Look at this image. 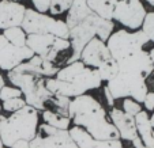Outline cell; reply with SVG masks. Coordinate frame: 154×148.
<instances>
[{
    "instance_id": "cell-1",
    "label": "cell",
    "mask_w": 154,
    "mask_h": 148,
    "mask_svg": "<svg viewBox=\"0 0 154 148\" xmlns=\"http://www.w3.org/2000/svg\"><path fill=\"white\" fill-rule=\"evenodd\" d=\"M68 111L72 125L83 128L94 140L120 139L116 128L109 120L108 110L90 93L71 99Z\"/></svg>"
},
{
    "instance_id": "cell-2",
    "label": "cell",
    "mask_w": 154,
    "mask_h": 148,
    "mask_svg": "<svg viewBox=\"0 0 154 148\" xmlns=\"http://www.w3.org/2000/svg\"><path fill=\"white\" fill-rule=\"evenodd\" d=\"M40 120V110L29 105L8 116L0 114V137L4 147L10 148L18 140H33L37 135Z\"/></svg>"
},
{
    "instance_id": "cell-3",
    "label": "cell",
    "mask_w": 154,
    "mask_h": 148,
    "mask_svg": "<svg viewBox=\"0 0 154 148\" xmlns=\"http://www.w3.org/2000/svg\"><path fill=\"white\" fill-rule=\"evenodd\" d=\"M115 31V22L113 20H106L97 16L91 12L86 19L79 22L74 27L70 29V42L71 49H72V57L71 61L79 60L82 49L85 45L89 42L93 37H98L101 40L106 41L109 35ZM70 61V63H71Z\"/></svg>"
},
{
    "instance_id": "cell-4",
    "label": "cell",
    "mask_w": 154,
    "mask_h": 148,
    "mask_svg": "<svg viewBox=\"0 0 154 148\" xmlns=\"http://www.w3.org/2000/svg\"><path fill=\"white\" fill-rule=\"evenodd\" d=\"M55 78L71 83L76 88L79 95L102 88L104 86V81L98 71L96 68L87 67L81 60L71 61L68 64L60 67Z\"/></svg>"
},
{
    "instance_id": "cell-5",
    "label": "cell",
    "mask_w": 154,
    "mask_h": 148,
    "mask_svg": "<svg viewBox=\"0 0 154 148\" xmlns=\"http://www.w3.org/2000/svg\"><path fill=\"white\" fill-rule=\"evenodd\" d=\"M105 86L112 94L115 101H120L123 98H132L142 103L149 91L147 80L143 76L120 72V71L112 80L105 83Z\"/></svg>"
},
{
    "instance_id": "cell-6",
    "label": "cell",
    "mask_w": 154,
    "mask_h": 148,
    "mask_svg": "<svg viewBox=\"0 0 154 148\" xmlns=\"http://www.w3.org/2000/svg\"><path fill=\"white\" fill-rule=\"evenodd\" d=\"M20 27L26 31V34L48 33L59 38H70V27L67 26L64 19L52 16L49 14L37 12L29 7L26 8V14Z\"/></svg>"
},
{
    "instance_id": "cell-7",
    "label": "cell",
    "mask_w": 154,
    "mask_h": 148,
    "mask_svg": "<svg viewBox=\"0 0 154 148\" xmlns=\"http://www.w3.org/2000/svg\"><path fill=\"white\" fill-rule=\"evenodd\" d=\"M105 42L112 57L115 60H119L137 49H145L146 45L150 44V40L142 30L130 31L122 27L119 30H115Z\"/></svg>"
},
{
    "instance_id": "cell-8",
    "label": "cell",
    "mask_w": 154,
    "mask_h": 148,
    "mask_svg": "<svg viewBox=\"0 0 154 148\" xmlns=\"http://www.w3.org/2000/svg\"><path fill=\"white\" fill-rule=\"evenodd\" d=\"M146 14L147 10L142 0H117L112 20L119 23L123 29L135 31L142 29Z\"/></svg>"
},
{
    "instance_id": "cell-9",
    "label": "cell",
    "mask_w": 154,
    "mask_h": 148,
    "mask_svg": "<svg viewBox=\"0 0 154 148\" xmlns=\"http://www.w3.org/2000/svg\"><path fill=\"white\" fill-rule=\"evenodd\" d=\"M30 148H79L68 129H57L48 124L38 125L37 135L30 140Z\"/></svg>"
},
{
    "instance_id": "cell-10",
    "label": "cell",
    "mask_w": 154,
    "mask_h": 148,
    "mask_svg": "<svg viewBox=\"0 0 154 148\" xmlns=\"http://www.w3.org/2000/svg\"><path fill=\"white\" fill-rule=\"evenodd\" d=\"M117 65H119L120 72H128V73H135V75H140L147 80L151 76L154 71V67L151 64L150 57H149L147 50L145 49H137L134 52L128 53L127 56L116 60Z\"/></svg>"
},
{
    "instance_id": "cell-11",
    "label": "cell",
    "mask_w": 154,
    "mask_h": 148,
    "mask_svg": "<svg viewBox=\"0 0 154 148\" xmlns=\"http://www.w3.org/2000/svg\"><path fill=\"white\" fill-rule=\"evenodd\" d=\"M33 56L34 53L27 46H15L0 33V71L8 72Z\"/></svg>"
},
{
    "instance_id": "cell-12",
    "label": "cell",
    "mask_w": 154,
    "mask_h": 148,
    "mask_svg": "<svg viewBox=\"0 0 154 148\" xmlns=\"http://www.w3.org/2000/svg\"><path fill=\"white\" fill-rule=\"evenodd\" d=\"M112 57L111 52L106 46V42L104 40L98 37H93L82 49L81 56H79V60L86 64L87 67L96 68L98 70L104 63L109 61Z\"/></svg>"
},
{
    "instance_id": "cell-13",
    "label": "cell",
    "mask_w": 154,
    "mask_h": 148,
    "mask_svg": "<svg viewBox=\"0 0 154 148\" xmlns=\"http://www.w3.org/2000/svg\"><path fill=\"white\" fill-rule=\"evenodd\" d=\"M108 116H109V120L113 124V126L116 128L120 140L132 143L137 137H139L137 132V126H135V118L130 114L124 113L119 106H113L109 109Z\"/></svg>"
},
{
    "instance_id": "cell-14",
    "label": "cell",
    "mask_w": 154,
    "mask_h": 148,
    "mask_svg": "<svg viewBox=\"0 0 154 148\" xmlns=\"http://www.w3.org/2000/svg\"><path fill=\"white\" fill-rule=\"evenodd\" d=\"M26 4L19 0H0V31L20 26L26 14Z\"/></svg>"
},
{
    "instance_id": "cell-15",
    "label": "cell",
    "mask_w": 154,
    "mask_h": 148,
    "mask_svg": "<svg viewBox=\"0 0 154 148\" xmlns=\"http://www.w3.org/2000/svg\"><path fill=\"white\" fill-rule=\"evenodd\" d=\"M6 79L15 87H18L23 96H29L30 94H33L41 84L45 81V78H41L37 75H32V73H23L18 72L15 70H11L7 72Z\"/></svg>"
},
{
    "instance_id": "cell-16",
    "label": "cell",
    "mask_w": 154,
    "mask_h": 148,
    "mask_svg": "<svg viewBox=\"0 0 154 148\" xmlns=\"http://www.w3.org/2000/svg\"><path fill=\"white\" fill-rule=\"evenodd\" d=\"M56 37L48 33H35V34H27L26 46L32 50L34 55L47 57L53 49Z\"/></svg>"
},
{
    "instance_id": "cell-17",
    "label": "cell",
    "mask_w": 154,
    "mask_h": 148,
    "mask_svg": "<svg viewBox=\"0 0 154 148\" xmlns=\"http://www.w3.org/2000/svg\"><path fill=\"white\" fill-rule=\"evenodd\" d=\"M134 118H135V126H137L138 136H139L142 144L147 148H154V129L150 124L149 111L142 109Z\"/></svg>"
},
{
    "instance_id": "cell-18",
    "label": "cell",
    "mask_w": 154,
    "mask_h": 148,
    "mask_svg": "<svg viewBox=\"0 0 154 148\" xmlns=\"http://www.w3.org/2000/svg\"><path fill=\"white\" fill-rule=\"evenodd\" d=\"M90 14H91V10L87 7L86 0H74L70 10L66 14L64 20H66L67 26L71 29L75 25H78L79 22H82L83 19H86Z\"/></svg>"
},
{
    "instance_id": "cell-19",
    "label": "cell",
    "mask_w": 154,
    "mask_h": 148,
    "mask_svg": "<svg viewBox=\"0 0 154 148\" xmlns=\"http://www.w3.org/2000/svg\"><path fill=\"white\" fill-rule=\"evenodd\" d=\"M45 87L53 95L67 96V98L71 99L75 98V96H79V93L76 91V88L72 84L56 78H45Z\"/></svg>"
},
{
    "instance_id": "cell-20",
    "label": "cell",
    "mask_w": 154,
    "mask_h": 148,
    "mask_svg": "<svg viewBox=\"0 0 154 148\" xmlns=\"http://www.w3.org/2000/svg\"><path fill=\"white\" fill-rule=\"evenodd\" d=\"M87 7L91 10L93 14L106 20H112L113 10L117 0H86Z\"/></svg>"
},
{
    "instance_id": "cell-21",
    "label": "cell",
    "mask_w": 154,
    "mask_h": 148,
    "mask_svg": "<svg viewBox=\"0 0 154 148\" xmlns=\"http://www.w3.org/2000/svg\"><path fill=\"white\" fill-rule=\"evenodd\" d=\"M40 118L42 120L44 124H48L57 129H70V126L72 125V121H71L70 117L61 116V114L51 110L40 111Z\"/></svg>"
},
{
    "instance_id": "cell-22",
    "label": "cell",
    "mask_w": 154,
    "mask_h": 148,
    "mask_svg": "<svg viewBox=\"0 0 154 148\" xmlns=\"http://www.w3.org/2000/svg\"><path fill=\"white\" fill-rule=\"evenodd\" d=\"M4 37L7 38L8 42H11L12 45L18 48L26 46V40H27V34L20 26H14V27H8V29L0 31Z\"/></svg>"
},
{
    "instance_id": "cell-23",
    "label": "cell",
    "mask_w": 154,
    "mask_h": 148,
    "mask_svg": "<svg viewBox=\"0 0 154 148\" xmlns=\"http://www.w3.org/2000/svg\"><path fill=\"white\" fill-rule=\"evenodd\" d=\"M68 132H70V136L72 137V140L75 141V144L78 145L79 148H90L91 147L94 139L87 133L83 128L76 126V125H71Z\"/></svg>"
},
{
    "instance_id": "cell-24",
    "label": "cell",
    "mask_w": 154,
    "mask_h": 148,
    "mask_svg": "<svg viewBox=\"0 0 154 148\" xmlns=\"http://www.w3.org/2000/svg\"><path fill=\"white\" fill-rule=\"evenodd\" d=\"M97 71H98L100 76H101L102 81H104V84H105L109 80H112V79L119 73V65H117V63H116L115 58H111L109 61L104 63Z\"/></svg>"
},
{
    "instance_id": "cell-25",
    "label": "cell",
    "mask_w": 154,
    "mask_h": 148,
    "mask_svg": "<svg viewBox=\"0 0 154 148\" xmlns=\"http://www.w3.org/2000/svg\"><path fill=\"white\" fill-rule=\"evenodd\" d=\"M72 1L74 0H52L48 14L52 15V16H56V18L61 16V15H66L67 11L70 10Z\"/></svg>"
},
{
    "instance_id": "cell-26",
    "label": "cell",
    "mask_w": 154,
    "mask_h": 148,
    "mask_svg": "<svg viewBox=\"0 0 154 148\" xmlns=\"http://www.w3.org/2000/svg\"><path fill=\"white\" fill-rule=\"evenodd\" d=\"M120 109H122L124 113L135 117L143 109V106H142V103L137 102L132 98H123V99H120Z\"/></svg>"
},
{
    "instance_id": "cell-27",
    "label": "cell",
    "mask_w": 154,
    "mask_h": 148,
    "mask_svg": "<svg viewBox=\"0 0 154 148\" xmlns=\"http://www.w3.org/2000/svg\"><path fill=\"white\" fill-rule=\"evenodd\" d=\"M25 106H26V101H25L23 96H19V98H12V99H8V101L2 102L3 111H6V113H8V114L15 113V111L20 110V109L25 108Z\"/></svg>"
},
{
    "instance_id": "cell-28",
    "label": "cell",
    "mask_w": 154,
    "mask_h": 148,
    "mask_svg": "<svg viewBox=\"0 0 154 148\" xmlns=\"http://www.w3.org/2000/svg\"><path fill=\"white\" fill-rule=\"evenodd\" d=\"M19 96H23L22 91L18 87L12 86V84H6L0 90V102L8 101V99H12V98H19Z\"/></svg>"
},
{
    "instance_id": "cell-29",
    "label": "cell",
    "mask_w": 154,
    "mask_h": 148,
    "mask_svg": "<svg viewBox=\"0 0 154 148\" xmlns=\"http://www.w3.org/2000/svg\"><path fill=\"white\" fill-rule=\"evenodd\" d=\"M140 30L149 37L150 42H154V11H147Z\"/></svg>"
},
{
    "instance_id": "cell-30",
    "label": "cell",
    "mask_w": 154,
    "mask_h": 148,
    "mask_svg": "<svg viewBox=\"0 0 154 148\" xmlns=\"http://www.w3.org/2000/svg\"><path fill=\"white\" fill-rule=\"evenodd\" d=\"M90 148H125L123 140H94Z\"/></svg>"
},
{
    "instance_id": "cell-31",
    "label": "cell",
    "mask_w": 154,
    "mask_h": 148,
    "mask_svg": "<svg viewBox=\"0 0 154 148\" xmlns=\"http://www.w3.org/2000/svg\"><path fill=\"white\" fill-rule=\"evenodd\" d=\"M51 1L52 0H30V4H32V8L37 12L48 14L51 8Z\"/></svg>"
},
{
    "instance_id": "cell-32",
    "label": "cell",
    "mask_w": 154,
    "mask_h": 148,
    "mask_svg": "<svg viewBox=\"0 0 154 148\" xmlns=\"http://www.w3.org/2000/svg\"><path fill=\"white\" fill-rule=\"evenodd\" d=\"M142 106L149 113L154 111V91H147V94H146L145 99L142 102Z\"/></svg>"
},
{
    "instance_id": "cell-33",
    "label": "cell",
    "mask_w": 154,
    "mask_h": 148,
    "mask_svg": "<svg viewBox=\"0 0 154 148\" xmlns=\"http://www.w3.org/2000/svg\"><path fill=\"white\" fill-rule=\"evenodd\" d=\"M102 90H104V95H105V99H106V105H108V108L111 109L113 108V106H116V101L113 99V96H112V94L109 93V90L106 88V86H102Z\"/></svg>"
},
{
    "instance_id": "cell-34",
    "label": "cell",
    "mask_w": 154,
    "mask_h": 148,
    "mask_svg": "<svg viewBox=\"0 0 154 148\" xmlns=\"http://www.w3.org/2000/svg\"><path fill=\"white\" fill-rule=\"evenodd\" d=\"M10 148H30V141H27V140H18Z\"/></svg>"
},
{
    "instance_id": "cell-35",
    "label": "cell",
    "mask_w": 154,
    "mask_h": 148,
    "mask_svg": "<svg viewBox=\"0 0 154 148\" xmlns=\"http://www.w3.org/2000/svg\"><path fill=\"white\" fill-rule=\"evenodd\" d=\"M131 144H132V148H147V147H145V145L142 144V141H140L139 137H137V139L131 143Z\"/></svg>"
},
{
    "instance_id": "cell-36",
    "label": "cell",
    "mask_w": 154,
    "mask_h": 148,
    "mask_svg": "<svg viewBox=\"0 0 154 148\" xmlns=\"http://www.w3.org/2000/svg\"><path fill=\"white\" fill-rule=\"evenodd\" d=\"M6 84H7V79H6V76L2 73V71H0V90H2V87L6 86Z\"/></svg>"
},
{
    "instance_id": "cell-37",
    "label": "cell",
    "mask_w": 154,
    "mask_h": 148,
    "mask_svg": "<svg viewBox=\"0 0 154 148\" xmlns=\"http://www.w3.org/2000/svg\"><path fill=\"white\" fill-rule=\"evenodd\" d=\"M147 53H149V57H150L151 64H153V67H154V48H151L150 50H147Z\"/></svg>"
},
{
    "instance_id": "cell-38",
    "label": "cell",
    "mask_w": 154,
    "mask_h": 148,
    "mask_svg": "<svg viewBox=\"0 0 154 148\" xmlns=\"http://www.w3.org/2000/svg\"><path fill=\"white\" fill-rule=\"evenodd\" d=\"M145 1V6L147 4L149 7H151V8H154V0H143Z\"/></svg>"
},
{
    "instance_id": "cell-39",
    "label": "cell",
    "mask_w": 154,
    "mask_h": 148,
    "mask_svg": "<svg viewBox=\"0 0 154 148\" xmlns=\"http://www.w3.org/2000/svg\"><path fill=\"white\" fill-rule=\"evenodd\" d=\"M150 124L154 129V111H151V114H150Z\"/></svg>"
},
{
    "instance_id": "cell-40",
    "label": "cell",
    "mask_w": 154,
    "mask_h": 148,
    "mask_svg": "<svg viewBox=\"0 0 154 148\" xmlns=\"http://www.w3.org/2000/svg\"><path fill=\"white\" fill-rule=\"evenodd\" d=\"M0 148H6L4 144H3V141H2V137H0Z\"/></svg>"
},
{
    "instance_id": "cell-41",
    "label": "cell",
    "mask_w": 154,
    "mask_h": 148,
    "mask_svg": "<svg viewBox=\"0 0 154 148\" xmlns=\"http://www.w3.org/2000/svg\"><path fill=\"white\" fill-rule=\"evenodd\" d=\"M3 113V108H2V102H0V114Z\"/></svg>"
},
{
    "instance_id": "cell-42",
    "label": "cell",
    "mask_w": 154,
    "mask_h": 148,
    "mask_svg": "<svg viewBox=\"0 0 154 148\" xmlns=\"http://www.w3.org/2000/svg\"><path fill=\"white\" fill-rule=\"evenodd\" d=\"M151 84H153V87H154V79H153V80H151Z\"/></svg>"
},
{
    "instance_id": "cell-43",
    "label": "cell",
    "mask_w": 154,
    "mask_h": 148,
    "mask_svg": "<svg viewBox=\"0 0 154 148\" xmlns=\"http://www.w3.org/2000/svg\"><path fill=\"white\" fill-rule=\"evenodd\" d=\"M19 1H22V0H19Z\"/></svg>"
}]
</instances>
